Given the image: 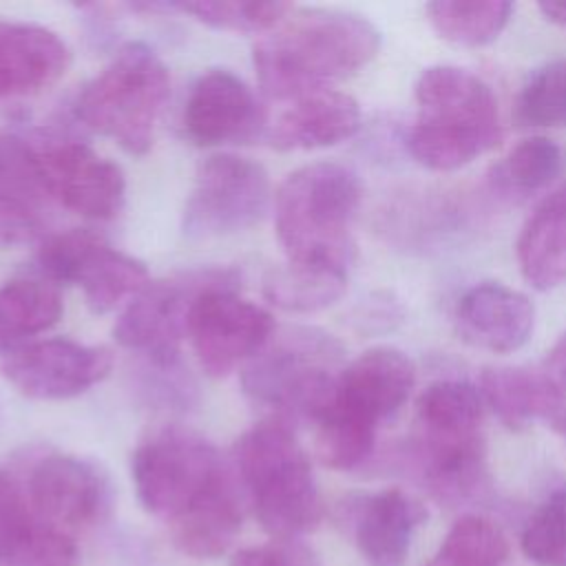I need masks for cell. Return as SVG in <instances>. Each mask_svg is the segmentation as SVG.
Here are the masks:
<instances>
[{
  "label": "cell",
  "mask_w": 566,
  "mask_h": 566,
  "mask_svg": "<svg viewBox=\"0 0 566 566\" xmlns=\"http://www.w3.org/2000/svg\"><path fill=\"white\" fill-rule=\"evenodd\" d=\"M380 49V31L363 15L338 9H292L254 49L263 93L296 99L329 88L367 66Z\"/></svg>",
  "instance_id": "1"
},
{
  "label": "cell",
  "mask_w": 566,
  "mask_h": 566,
  "mask_svg": "<svg viewBox=\"0 0 566 566\" xmlns=\"http://www.w3.org/2000/svg\"><path fill=\"white\" fill-rule=\"evenodd\" d=\"M418 115L407 130L409 155L429 170H458L502 139L497 97L475 73L436 64L413 86Z\"/></svg>",
  "instance_id": "2"
},
{
  "label": "cell",
  "mask_w": 566,
  "mask_h": 566,
  "mask_svg": "<svg viewBox=\"0 0 566 566\" xmlns=\"http://www.w3.org/2000/svg\"><path fill=\"white\" fill-rule=\"evenodd\" d=\"M360 197L358 175L343 164L314 161L290 172L274 192V228L287 261L349 272Z\"/></svg>",
  "instance_id": "3"
},
{
  "label": "cell",
  "mask_w": 566,
  "mask_h": 566,
  "mask_svg": "<svg viewBox=\"0 0 566 566\" xmlns=\"http://www.w3.org/2000/svg\"><path fill=\"white\" fill-rule=\"evenodd\" d=\"M234 464L268 535L279 542L298 539L321 522L318 486L290 422L270 418L250 427L237 440Z\"/></svg>",
  "instance_id": "4"
},
{
  "label": "cell",
  "mask_w": 566,
  "mask_h": 566,
  "mask_svg": "<svg viewBox=\"0 0 566 566\" xmlns=\"http://www.w3.org/2000/svg\"><path fill=\"white\" fill-rule=\"evenodd\" d=\"M170 93L161 57L144 42L124 44L115 57L82 86L73 102L75 117L113 139L130 155H144Z\"/></svg>",
  "instance_id": "5"
},
{
  "label": "cell",
  "mask_w": 566,
  "mask_h": 566,
  "mask_svg": "<svg viewBox=\"0 0 566 566\" xmlns=\"http://www.w3.org/2000/svg\"><path fill=\"white\" fill-rule=\"evenodd\" d=\"M345 349L327 332L292 327L248 360L241 382L245 396L281 413V420H314L327 405L343 369Z\"/></svg>",
  "instance_id": "6"
},
{
  "label": "cell",
  "mask_w": 566,
  "mask_h": 566,
  "mask_svg": "<svg viewBox=\"0 0 566 566\" xmlns=\"http://www.w3.org/2000/svg\"><path fill=\"white\" fill-rule=\"evenodd\" d=\"M130 473L142 506L168 524L237 482L210 440L179 427L148 436L133 453Z\"/></svg>",
  "instance_id": "7"
},
{
  "label": "cell",
  "mask_w": 566,
  "mask_h": 566,
  "mask_svg": "<svg viewBox=\"0 0 566 566\" xmlns=\"http://www.w3.org/2000/svg\"><path fill=\"white\" fill-rule=\"evenodd\" d=\"M237 283L226 268H201L161 281H148L115 323V340L155 367L179 365V343L197 296L214 285Z\"/></svg>",
  "instance_id": "8"
},
{
  "label": "cell",
  "mask_w": 566,
  "mask_h": 566,
  "mask_svg": "<svg viewBox=\"0 0 566 566\" xmlns=\"http://www.w3.org/2000/svg\"><path fill=\"white\" fill-rule=\"evenodd\" d=\"M270 179L261 164L232 153L212 155L197 168L184 208V232L217 239L252 228L270 206Z\"/></svg>",
  "instance_id": "9"
},
{
  "label": "cell",
  "mask_w": 566,
  "mask_h": 566,
  "mask_svg": "<svg viewBox=\"0 0 566 566\" xmlns=\"http://www.w3.org/2000/svg\"><path fill=\"white\" fill-rule=\"evenodd\" d=\"M46 281L82 287L93 314L111 312L122 298L135 296L148 283L146 265L108 245L88 228H73L49 237L35 256Z\"/></svg>",
  "instance_id": "10"
},
{
  "label": "cell",
  "mask_w": 566,
  "mask_h": 566,
  "mask_svg": "<svg viewBox=\"0 0 566 566\" xmlns=\"http://www.w3.org/2000/svg\"><path fill=\"white\" fill-rule=\"evenodd\" d=\"M31 148L49 201L88 219H111L122 210L126 179L115 161L73 137H44Z\"/></svg>",
  "instance_id": "11"
},
{
  "label": "cell",
  "mask_w": 566,
  "mask_h": 566,
  "mask_svg": "<svg viewBox=\"0 0 566 566\" xmlns=\"http://www.w3.org/2000/svg\"><path fill=\"white\" fill-rule=\"evenodd\" d=\"M237 283L203 290L188 316L186 334L199 365L212 378L230 374L243 360H252L272 338L270 312L241 298Z\"/></svg>",
  "instance_id": "12"
},
{
  "label": "cell",
  "mask_w": 566,
  "mask_h": 566,
  "mask_svg": "<svg viewBox=\"0 0 566 566\" xmlns=\"http://www.w3.org/2000/svg\"><path fill=\"white\" fill-rule=\"evenodd\" d=\"M24 486L38 513L69 535L102 524L113 509L108 475L77 455H40L29 467Z\"/></svg>",
  "instance_id": "13"
},
{
  "label": "cell",
  "mask_w": 566,
  "mask_h": 566,
  "mask_svg": "<svg viewBox=\"0 0 566 566\" xmlns=\"http://www.w3.org/2000/svg\"><path fill=\"white\" fill-rule=\"evenodd\" d=\"M2 376L35 400H64L102 382L113 369V354L71 338H44L9 352Z\"/></svg>",
  "instance_id": "14"
},
{
  "label": "cell",
  "mask_w": 566,
  "mask_h": 566,
  "mask_svg": "<svg viewBox=\"0 0 566 566\" xmlns=\"http://www.w3.org/2000/svg\"><path fill=\"white\" fill-rule=\"evenodd\" d=\"M413 385L416 367L405 352L374 347L340 369L332 396L318 416L334 413L376 431L385 418L405 405Z\"/></svg>",
  "instance_id": "15"
},
{
  "label": "cell",
  "mask_w": 566,
  "mask_h": 566,
  "mask_svg": "<svg viewBox=\"0 0 566 566\" xmlns=\"http://www.w3.org/2000/svg\"><path fill=\"white\" fill-rule=\"evenodd\" d=\"M265 128L254 91L228 69L201 73L184 106V130L199 146L250 144Z\"/></svg>",
  "instance_id": "16"
},
{
  "label": "cell",
  "mask_w": 566,
  "mask_h": 566,
  "mask_svg": "<svg viewBox=\"0 0 566 566\" xmlns=\"http://www.w3.org/2000/svg\"><path fill=\"white\" fill-rule=\"evenodd\" d=\"M73 535L44 520L24 478L0 467V566H77Z\"/></svg>",
  "instance_id": "17"
},
{
  "label": "cell",
  "mask_w": 566,
  "mask_h": 566,
  "mask_svg": "<svg viewBox=\"0 0 566 566\" xmlns=\"http://www.w3.org/2000/svg\"><path fill=\"white\" fill-rule=\"evenodd\" d=\"M340 520L367 566H405L424 506L400 489L354 495L340 506Z\"/></svg>",
  "instance_id": "18"
},
{
  "label": "cell",
  "mask_w": 566,
  "mask_h": 566,
  "mask_svg": "<svg viewBox=\"0 0 566 566\" xmlns=\"http://www.w3.org/2000/svg\"><path fill=\"white\" fill-rule=\"evenodd\" d=\"M460 336L480 349L509 354L524 347L535 327L531 298L502 283H478L455 305Z\"/></svg>",
  "instance_id": "19"
},
{
  "label": "cell",
  "mask_w": 566,
  "mask_h": 566,
  "mask_svg": "<svg viewBox=\"0 0 566 566\" xmlns=\"http://www.w3.org/2000/svg\"><path fill=\"white\" fill-rule=\"evenodd\" d=\"M64 40L46 27L0 15V104L38 95L69 69Z\"/></svg>",
  "instance_id": "20"
},
{
  "label": "cell",
  "mask_w": 566,
  "mask_h": 566,
  "mask_svg": "<svg viewBox=\"0 0 566 566\" xmlns=\"http://www.w3.org/2000/svg\"><path fill=\"white\" fill-rule=\"evenodd\" d=\"M411 455L422 484L440 504L458 506L489 493L491 478L482 433L462 438L416 436Z\"/></svg>",
  "instance_id": "21"
},
{
  "label": "cell",
  "mask_w": 566,
  "mask_h": 566,
  "mask_svg": "<svg viewBox=\"0 0 566 566\" xmlns=\"http://www.w3.org/2000/svg\"><path fill=\"white\" fill-rule=\"evenodd\" d=\"M358 128V102L329 86L292 99L272 126L270 139L281 150H314L340 144Z\"/></svg>",
  "instance_id": "22"
},
{
  "label": "cell",
  "mask_w": 566,
  "mask_h": 566,
  "mask_svg": "<svg viewBox=\"0 0 566 566\" xmlns=\"http://www.w3.org/2000/svg\"><path fill=\"white\" fill-rule=\"evenodd\" d=\"M515 256L535 290L566 283V184L546 195L520 230Z\"/></svg>",
  "instance_id": "23"
},
{
  "label": "cell",
  "mask_w": 566,
  "mask_h": 566,
  "mask_svg": "<svg viewBox=\"0 0 566 566\" xmlns=\"http://www.w3.org/2000/svg\"><path fill=\"white\" fill-rule=\"evenodd\" d=\"M62 298L46 279H13L0 287V352L9 354L53 327Z\"/></svg>",
  "instance_id": "24"
},
{
  "label": "cell",
  "mask_w": 566,
  "mask_h": 566,
  "mask_svg": "<svg viewBox=\"0 0 566 566\" xmlns=\"http://www.w3.org/2000/svg\"><path fill=\"white\" fill-rule=\"evenodd\" d=\"M243 524V502L237 482L170 524L175 546L197 559L223 555Z\"/></svg>",
  "instance_id": "25"
},
{
  "label": "cell",
  "mask_w": 566,
  "mask_h": 566,
  "mask_svg": "<svg viewBox=\"0 0 566 566\" xmlns=\"http://www.w3.org/2000/svg\"><path fill=\"white\" fill-rule=\"evenodd\" d=\"M484 400L478 387L464 380L431 382L416 402L418 436L462 438L482 433Z\"/></svg>",
  "instance_id": "26"
},
{
  "label": "cell",
  "mask_w": 566,
  "mask_h": 566,
  "mask_svg": "<svg viewBox=\"0 0 566 566\" xmlns=\"http://www.w3.org/2000/svg\"><path fill=\"white\" fill-rule=\"evenodd\" d=\"M347 290V270L292 263L272 268L263 279L265 298L296 314L318 312L334 305Z\"/></svg>",
  "instance_id": "27"
},
{
  "label": "cell",
  "mask_w": 566,
  "mask_h": 566,
  "mask_svg": "<svg viewBox=\"0 0 566 566\" xmlns=\"http://www.w3.org/2000/svg\"><path fill=\"white\" fill-rule=\"evenodd\" d=\"M46 203L49 199L38 179L31 142L0 130V212L33 230Z\"/></svg>",
  "instance_id": "28"
},
{
  "label": "cell",
  "mask_w": 566,
  "mask_h": 566,
  "mask_svg": "<svg viewBox=\"0 0 566 566\" xmlns=\"http://www.w3.org/2000/svg\"><path fill=\"white\" fill-rule=\"evenodd\" d=\"M436 33L458 46L493 42L511 20L513 4L504 0H436L424 7Z\"/></svg>",
  "instance_id": "29"
},
{
  "label": "cell",
  "mask_w": 566,
  "mask_h": 566,
  "mask_svg": "<svg viewBox=\"0 0 566 566\" xmlns=\"http://www.w3.org/2000/svg\"><path fill=\"white\" fill-rule=\"evenodd\" d=\"M480 394L497 420L513 431L539 420L535 367H486L480 374Z\"/></svg>",
  "instance_id": "30"
},
{
  "label": "cell",
  "mask_w": 566,
  "mask_h": 566,
  "mask_svg": "<svg viewBox=\"0 0 566 566\" xmlns=\"http://www.w3.org/2000/svg\"><path fill=\"white\" fill-rule=\"evenodd\" d=\"M566 168L564 148L544 137L533 135L515 144L495 168V184L515 195H526L551 186Z\"/></svg>",
  "instance_id": "31"
},
{
  "label": "cell",
  "mask_w": 566,
  "mask_h": 566,
  "mask_svg": "<svg viewBox=\"0 0 566 566\" xmlns=\"http://www.w3.org/2000/svg\"><path fill=\"white\" fill-rule=\"evenodd\" d=\"M506 557L509 542L495 522L482 515H462L427 566H502Z\"/></svg>",
  "instance_id": "32"
},
{
  "label": "cell",
  "mask_w": 566,
  "mask_h": 566,
  "mask_svg": "<svg viewBox=\"0 0 566 566\" xmlns=\"http://www.w3.org/2000/svg\"><path fill=\"white\" fill-rule=\"evenodd\" d=\"M153 11H179L221 31H270L294 7L287 2H241V0H197V2H150Z\"/></svg>",
  "instance_id": "33"
},
{
  "label": "cell",
  "mask_w": 566,
  "mask_h": 566,
  "mask_svg": "<svg viewBox=\"0 0 566 566\" xmlns=\"http://www.w3.org/2000/svg\"><path fill=\"white\" fill-rule=\"evenodd\" d=\"M515 117L522 126H566V57L546 62L528 75L517 95Z\"/></svg>",
  "instance_id": "34"
},
{
  "label": "cell",
  "mask_w": 566,
  "mask_h": 566,
  "mask_svg": "<svg viewBox=\"0 0 566 566\" xmlns=\"http://www.w3.org/2000/svg\"><path fill=\"white\" fill-rule=\"evenodd\" d=\"M520 544L537 566H566V482L555 486L533 511Z\"/></svg>",
  "instance_id": "35"
},
{
  "label": "cell",
  "mask_w": 566,
  "mask_h": 566,
  "mask_svg": "<svg viewBox=\"0 0 566 566\" xmlns=\"http://www.w3.org/2000/svg\"><path fill=\"white\" fill-rule=\"evenodd\" d=\"M539 385V420L566 440V334L535 367Z\"/></svg>",
  "instance_id": "36"
},
{
  "label": "cell",
  "mask_w": 566,
  "mask_h": 566,
  "mask_svg": "<svg viewBox=\"0 0 566 566\" xmlns=\"http://www.w3.org/2000/svg\"><path fill=\"white\" fill-rule=\"evenodd\" d=\"M230 566H321L314 553L296 539L283 544L248 546L232 555Z\"/></svg>",
  "instance_id": "37"
},
{
  "label": "cell",
  "mask_w": 566,
  "mask_h": 566,
  "mask_svg": "<svg viewBox=\"0 0 566 566\" xmlns=\"http://www.w3.org/2000/svg\"><path fill=\"white\" fill-rule=\"evenodd\" d=\"M31 232V228H27L24 223L7 217L0 212V243H11L18 241L22 237H27Z\"/></svg>",
  "instance_id": "38"
},
{
  "label": "cell",
  "mask_w": 566,
  "mask_h": 566,
  "mask_svg": "<svg viewBox=\"0 0 566 566\" xmlns=\"http://www.w3.org/2000/svg\"><path fill=\"white\" fill-rule=\"evenodd\" d=\"M537 9L548 22L566 29V2H539Z\"/></svg>",
  "instance_id": "39"
}]
</instances>
